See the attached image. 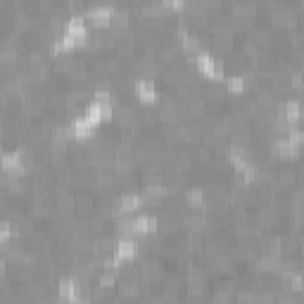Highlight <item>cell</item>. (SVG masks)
Listing matches in <instances>:
<instances>
[{"label": "cell", "instance_id": "cell-1", "mask_svg": "<svg viewBox=\"0 0 304 304\" xmlns=\"http://www.w3.org/2000/svg\"><path fill=\"white\" fill-rule=\"evenodd\" d=\"M67 36H71L76 43H81L84 38H86V22L81 19V17H74V19H69V24H67Z\"/></svg>", "mask_w": 304, "mask_h": 304}, {"label": "cell", "instance_id": "cell-6", "mask_svg": "<svg viewBox=\"0 0 304 304\" xmlns=\"http://www.w3.org/2000/svg\"><path fill=\"white\" fill-rule=\"evenodd\" d=\"M140 207V197L138 195H126L121 202H119V209L124 212V214H131V212H135Z\"/></svg>", "mask_w": 304, "mask_h": 304}, {"label": "cell", "instance_id": "cell-3", "mask_svg": "<svg viewBox=\"0 0 304 304\" xmlns=\"http://www.w3.org/2000/svg\"><path fill=\"white\" fill-rule=\"evenodd\" d=\"M197 67H200L204 74L214 76V79H219V76H221V69H219L217 62H214L209 55H197Z\"/></svg>", "mask_w": 304, "mask_h": 304}, {"label": "cell", "instance_id": "cell-10", "mask_svg": "<svg viewBox=\"0 0 304 304\" xmlns=\"http://www.w3.org/2000/svg\"><path fill=\"white\" fill-rule=\"evenodd\" d=\"M167 7H183V0H164Z\"/></svg>", "mask_w": 304, "mask_h": 304}, {"label": "cell", "instance_id": "cell-7", "mask_svg": "<svg viewBox=\"0 0 304 304\" xmlns=\"http://www.w3.org/2000/svg\"><path fill=\"white\" fill-rule=\"evenodd\" d=\"M90 17H93V22L95 24H107L109 19L114 17V12H112L109 7H98V10L90 12Z\"/></svg>", "mask_w": 304, "mask_h": 304}, {"label": "cell", "instance_id": "cell-5", "mask_svg": "<svg viewBox=\"0 0 304 304\" xmlns=\"http://www.w3.org/2000/svg\"><path fill=\"white\" fill-rule=\"evenodd\" d=\"M135 90H138V95H140L143 102H152L154 100V86H152L150 81H138Z\"/></svg>", "mask_w": 304, "mask_h": 304}, {"label": "cell", "instance_id": "cell-9", "mask_svg": "<svg viewBox=\"0 0 304 304\" xmlns=\"http://www.w3.org/2000/svg\"><path fill=\"white\" fill-rule=\"evenodd\" d=\"M7 238H10V228H7V226H2V228H0V242H5Z\"/></svg>", "mask_w": 304, "mask_h": 304}, {"label": "cell", "instance_id": "cell-2", "mask_svg": "<svg viewBox=\"0 0 304 304\" xmlns=\"http://www.w3.org/2000/svg\"><path fill=\"white\" fill-rule=\"evenodd\" d=\"M138 254V245L133 240H119L117 245V259L119 261H129Z\"/></svg>", "mask_w": 304, "mask_h": 304}, {"label": "cell", "instance_id": "cell-4", "mask_svg": "<svg viewBox=\"0 0 304 304\" xmlns=\"http://www.w3.org/2000/svg\"><path fill=\"white\" fill-rule=\"evenodd\" d=\"M154 226H157V221L152 217H138L131 223V228H133L135 233H150V231H154Z\"/></svg>", "mask_w": 304, "mask_h": 304}, {"label": "cell", "instance_id": "cell-8", "mask_svg": "<svg viewBox=\"0 0 304 304\" xmlns=\"http://www.w3.org/2000/svg\"><path fill=\"white\" fill-rule=\"evenodd\" d=\"M228 86H231V90H236V93H238V90H242L245 84H242V79H236V76H233V79H228Z\"/></svg>", "mask_w": 304, "mask_h": 304}]
</instances>
